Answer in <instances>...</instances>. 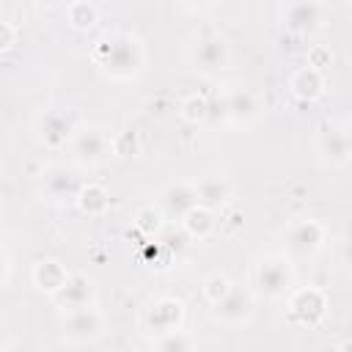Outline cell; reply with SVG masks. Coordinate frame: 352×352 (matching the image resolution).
<instances>
[{"label": "cell", "mask_w": 352, "mask_h": 352, "mask_svg": "<svg viewBox=\"0 0 352 352\" xmlns=\"http://www.w3.org/2000/svg\"><path fill=\"white\" fill-rule=\"evenodd\" d=\"M94 60L96 66L113 77V80H132L140 74L143 63H146V52L143 44L138 41V36L132 33H113L104 36L96 50H94Z\"/></svg>", "instance_id": "1"}, {"label": "cell", "mask_w": 352, "mask_h": 352, "mask_svg": "<svg viewBox=\"0 0 352 352\" xmlns=\"http://www.w3.org/2000/svg\"><path fill=\"white\" fill-rule=\"evenodd\" d=\"M253 286L270 300H280L294 286V270L286 256H264L253 267Z\"/></svg>", "instance_id": "2"}, {"label": "cell", "mask_w": 352, "mask_h": 352, "mask_svg": "<svg viewBox=\"0 0 352 352\" xmlns=\"http://www.w3.org/2000/svg\"><path fill=\"white\" fill-rule=\"evenodd\" d=\"M72 154L80 165H102L116 154V138L104 126H82L72 138Z\"/></svg>", "instance_id": "3"}, {"label": "cell", "mask_w": 352, "mask_h": 352, "mask_svg": "<svg viewBox=\"0 0 352 352\" xmlns=\"http://www.w3.org/2000/svg\"><path fill=\"white\" fill-rule=\"evenodd\" d=\"M228 60H231V52L223 36H201L190 50V66L204 77L220 74L228 66Z\"/></svg>", "instance_id": "4"}, {"label": "cell", "mask_w": 352, "mask_h": 352, "mask_svg": "<svg viewBox=\"0 0 352 352\" xmlns=\"http://www.w3.org/2000/svg\"><path fill=\"white\" fill-rule=\"evenodd\" d=\"M82 187H85L82 176L69 165H52L44 170L41 179V190L52 204H77Z\"/></svg>", "instance_id": "5"}, {"label": "cell", "mask_w": 352, "mask_h": 352, "mask_svg": "<svg viewBox=\"0 0 352 352\" xmlns=\"http://www.w3.org/2000/svg\"><path fill=\"white\" fill-rule=\"evenodd\" d=\"M324 245V226L314 217L294 220L286 228V250L292 258H311Z\"/></svg>", "instance_id": "6"}, {"label": "cell", "mask_w": 352, "mask_h": 352, "mask_svg": "<svg viewBox=\"0 0 352 352\" xmlns=\"http://www.w3.org/2000/svg\"><path fill=\"white\" fill-rule=\"evenodd\" d=\"M324 8L319 0H292L283 8V28L294 36H311L322 28Z\"/></svg>", "instance_id": "7"}, {"label": "cell", "mask_w": 352, "mask_h": 352, "mask_svg": "<svg viewBox=\"0 0 352 352\" xmlns=\"http://www.w3.org/2000/svg\"><path fill=\"white\" fill-rule=\"evenodd\" d=\"M324 308H327V300L322 294V289L316 286H308V289H297L292 292L289 297V316L302 324V327H314L322 322L324 316Z\"/></svg>", "instance_id": "8"}, {"label": "cell", "mask_w": 352, "mask_h": 352, "mask_svg": "<svg viewBox=\"0 0 352 352\" xmlns=\"http://www.w3.org/2000/svg\"><path fill=\"white\" fill-rule=\"evenodd\" d=\"M63 336L74 344H88L102 336V314L94 305H82L74 311H66L63 319Z\"/></svg>", "instance_id": "9"}, {"label": "cell", "mask_w": 352, "mask_h": 352, "mask_svg": "<svg viewBox=\"0 0 352 352\" xmlns=\"http://www.w3.org/2000/svg\"><path fill=\"white\" fill-rule=\"evenodd\" d=\"M157 206L162 209L165 220H184V214H187L192 206H198V190H195V184H190V182H170V184L160 192Z\"/></svg>", "instance_id": "10"}, {"label": "cell", "mask_w": 352, "mask_h": 352, "mask_svg": "<svg viewBox=\"0 0 352 352\" xmlns=\"http://www.w3.org/2000/svg\"><path fill=\"white\" fill-rule=\"evenodd\" d=\"M74 135H77V126H74L69 113H63V110L41 113V118H38V140L47 148H60V146L72 143Z\"/></svg>", "instance_id": "11"}, {"label": "cell", "mask_w": 352, "mask_h": 352, "mask_svg": "<svg viewBox=\"0 0 352 352\" xmlns=\"http://www.w3.org/2000/svg\"><path fill=\"white\" fill-rule=\"evenodd\" d=\"M182 319H184V305H182V300H176V297H160V300H154V302L148 305V311H146V327H148L154 336L179 330V327H182Z\"/></svg>", "instance_id": "12"}, {"label": "cell", "mask_w": 352, "mask_h": 352, "mask_svg": "<svg viewBox=\"0 0 352 352\" xmlns=\"http://www.w3.org/2000/svg\"><path fill=\"white\" fill-rule=\"evenodd\" d=\"M214 316L226 324H242L253 316V297L250 292L242 289H231L228 297H223L220 302H214Z\"/></svg>", "instance_id": "13"}, {"label": "cell", "mask_w": 352, "mask_h": 352, "mask_svg": "<svg viewBox=\"0 0 352 352\" xmlns=\"http://www.w3.org/2000/svg\"><path fill=\"white\" fill-rule=\"evenodd\" d=\"M52 300H55L63 311H74V308L91 305V300H94V283H91L88 275L74 272V275L66 280V286L52 294Z\"/></svg>", "instance_id": "14"}, {"label": "cell", "mask_w": 352, "mask_h": 352, "mask_svg": "<svg viewBox=\"0 0 352 352\" xmlns=\"http://www.w3.org/2000/svg\"><path fill=\"white\" fill-rule=\"evenodd\" d=\"M289 91L292 96H297L300 102H314L324 94V77H322V69L316 66H302L297 69L292 77H289Z\"/></svg>", "instance_id": "15"}, {"label": "cell", "mask_w": 352, "mask_h": 352, "mask_svg": "<svg viewBox=\"0 0 352 352\" xmlns=\"http://www.w3.org/2000/svg\"><path fill=\"white\" fill-rule=\"evenodd\" d=\"M69 278H72V272L58 258H41L33 264V283H36V289H41L47 294L60 292Z\"/></svg>", "instance_id": "16"}, {"label": "cell", "mask_w": 352, "mask_h": 352, "mask_svg": "<svg viewBox=\"0 0 352 352\" xmlns=\"http://www.w3.org/2000/svg\"><path fill=\"white\" fill-rule=\"evenodd\" d=\"M226 104H228V118L234 124H250L258 118L261 107H258V99L248 91V88H234L226 94Z\"/></svg>", "instance_id": "17"}, {"label": "cell", "mask_w": 352, "mask_h": 352, "mask_svg": "<svg viewBox=\"0 0 352 352\" xmlns=\"http://www.w3.org/2000/svg\"><path fill=\"white\" fill-rule=\"evenodd\" d=\"M195 190H198V204H204L209 209L223 206L231 198V184L226 176H204L195 182Z\"/></svg>", "instance_id": "18"}, {"label": "cell", "mask_w": 352, "mask_h": 352, "mask_svg": "<svg viewBox=\"0 0 352 352\" xmlns=\"http://www.w3.org/2000/svg\"><path fill=\"white\" fill-rule=\"evenodd\" d=\"M319 154L333 162V165H341L352 157L349 151V140H346V132L344 129H324L319 135Z\"/></svg>", "instance_id": "19"}, {"label": "cell", "mask_w": 352, "mask_h": 352, "mask_svg": "<svg viewBox=\"0 0 352 352\" xmlns=\"http://www.w3.org/2000/svg\"><path fill=\"white\" fill-rule=\"evenodd\" d=\"M214 214H212V209L209 206H204V204H198V206H192L187 214H184V220H182V228L190 234V239H206L212 231H214Z\"/></svg>", "instance_id": "20"}, {"label": "cell", "mask_w": 352, "mask_h": 352, "mask_svg": "<svg viewBox=\"0 0 352 352\" xmlns=\"http://www.w3.org/2000/svg\"><path fill=\"white\" fill-rule=\"evenodd\" d=\"M77 206L88 217H102L110 209V195H107V190L102 184H85L80 198H77Z\"/></svg>", "instance_id": "21"}, {"label": "cell", "mask_w": 352, "mask_h": 352, "mask_svg": "<svg viewBox=\"0 0 352 352\" xmlns=\"http://www.w3.org/2000/svg\"><path fill=\"white\" fill-rule=\"evenodd\" d=\"M66 19H69V25L77 28V30H91V28L99 22V11H96V6L88 3V0H72L69 8H66Z\"/></svg>", "instance_id": "22"}, {"label": "cell", "mask_w": 352, "mask_h": 352, "mask_svg": "<svg viewBox=\"0 0 352 352\" xmlns=\"http://www.w3.org/2000/svg\"><path fill=\"white\" fill-rule=\"evenodd\" d=\"M162 226H165V214H162L160 206H143V209H138V214H135V228H138L143 236L160 234Z\"/></svg>", "instance_id": "23"}, {"label": "cell", "mask_w": 352, "mask_h": 352, "mask_svg": "<svg viewBox=\"0 0 352 352\" xmlns=\"http://www.w3.org/2000/svg\"><path fill=\"white\" fill-rule=\"evenodd\" d=\"M179 116H182L187 124H204V121H209V99H204V96H198V94L187 96V99L182 102V107H179Z\"/></svg>", "instance_id": "24"}, {"label": "cell", "mask_w": 352, "mask_h": 352, "mask_svg": "<svg viewBox=\"0 0 352 352\" xmlns=\"http://www.w3.org/2000/svg\"><path fill=\"white\" fill-rule=\"evenodd\" d=\"M204 297L214 305V302H220L223 297H228V292L234 289L231 286V280H228V275H223V272H214V275H206L204 278Z\"/></svg>", "instance_id": "25"}, {"label": "cell", "mask_w": 352, "mask_h": 352, "mask_svg": "<svg viewBox=\"0 0 352 352\" xmlns=\"http://www.w3.org/2000/svg\"><path fill=\"white\" fill-rule=\"evenodd\" d=\"M190 346H192V341H190L182 330L162 333V336H157V341H154V349H160V352H184V349H190Z\"/></svg>", "instance_id": "26"}, {"label": "cell", "mask_w": 352, "mask_h": 352, "mask_svg": "<svg viewBox=\"0 0 352 352\" xmlns=\"http://www.w3.org/2000/svg\"><path fill=\"white\" fill-rule=\"evenodd\" d=\"M140 151V140H138V132L135 129H126L121 135H116V154L121 157H132Z\"/></svg>", "instance_id": "27"}, {"label": "cell", "mask_w": 352, "mask_h": 352, "mask_svg": "<svg viewBox=\"0 0 352 352\" xmlns=\"http://www.w3.org/2000/svg\"><path fill=\"white\" fill-rule=\"evenodd\" d=\"M16 44V28L11 22H0V52H8Z\"/></svg>", "instance_id": "28"}, {"label": "cell", "mask_w": 352, "mask_h": 352, "mask_svg": "<svg viewBox=\"0 0 352 352\" xmlns=\"http://www.w3.org/2000/svg\"><path fill=\"white\" fill-rule=\"evenodd\" d=\"M308 63H311V66H316V69H322V66H327V63H330V52H327L324 47H314V50H311V55H308Z\"/></svg>", "instance_id": "29"}, {"label": "cell", "mask_w": 352, "mask_h": 352, "mask_svg": "<svg viewBox=\"0 0 352 352\" xmlns=\"http://www.w3.org/2000/svg\"><path fill=\"white\" fill-rule=\"evenodd\" d=\"M8 280H11V250L8 248H3V289L8 286Z\"/></svg>", "instance_id": "30"}, {"label": "cell", "mask_w": 352, "mask_h": 352, "mask_svg": "<svg viewBox=\"0 0 352 352\" xmlns=\"http://www.w3.org/2000/svg\"><path fill=\"white\" fill-rule=\"evenodd\" d=\"M212 3H214V0H182V6L190 8V11H201V8L212 6Z\"/></svg>", "instance_id": "31"}, {"label": "cell", "mask_w": 352, "mask_h": 352, "mask_svg": "<svg viewBox=\"0 0 352 352\" xmlns=\"http://www.w3.org/2000/svg\"><path fill=\"white\" fill-rule=\"evenodd\" d=\"M344 264L352 270V236L344 242Z\"/></svg>", "instance_id": "32"}, {"label": "cell", "mask_w": 352, "mask_h": 352, "mask_svg": "<svg viewBox=\"0 0 352 352\" xmlns=\"http://www.w3.org/2000/svg\"><path fill=\"white\" fill-rule=\"evenodd\" d=\"M344 132H346V140H349V151H352V124H349Z\"/></svg>", "instance_id": "33"}]
</instances>
